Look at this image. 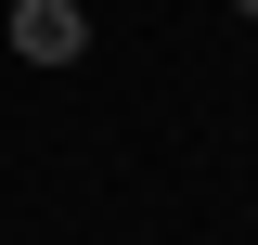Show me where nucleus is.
<instances>
[{
    "instance_id": "f257e3e1",
    "label": "nucleus",
    "mask_w": 258,
    "mask_h": 245,
    "mask_svg": "<svg viewBox=\"0 0 258 245\" xmlns=\"http://www.w3.org/2000/svg\"><path fill=\"white\" fill-rule=\"evenodd\" d=\"M13 52L26 65H78L91 52V13H78V0H13Z\"/></svg>"
},
{
    "instance_id": "f03ea898",
    "label": "nucleus",
    "mask_w": 258,
    "mask_h": 245,
    "mask_svg": "<svg viewBox=\"0 0 258 245\" xmlns=\"http://www.w3.org/2000/svg\"><path fill=\"white\" fill-rule=\"evenodd\" d=\"M232 13H245V26H258V0H232Z\"/></svg>"
}]
</instances>
